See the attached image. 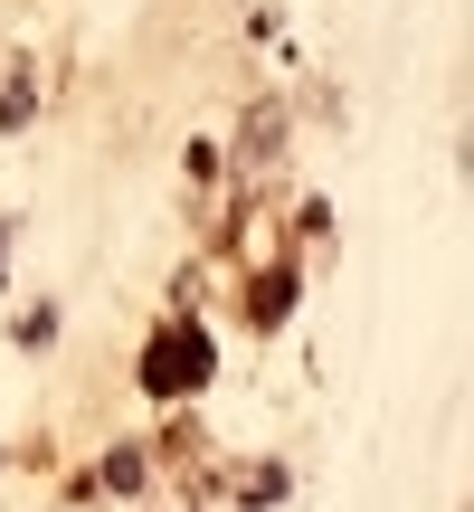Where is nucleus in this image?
Returning <instances> with one entry per match:
<instances>
[{
  "mask_svg": "<svg viewBox=\"0 0 474 512\" xmlns=\"http://www.w3.org/2000/svg\"><path fill=\"white\" fill-rule=\"evenodd\" d=\"M86 494H143V446H114V456H95Z\"/></svg>",
  "mask_w": 474,
  "mask_h": 512,
  "instance_id": "nucleus-1",
  "label": "nucleus"
},
{
  "mask_svg": "<svg viewBox=\"0 0 474 512\" xmlns=\"http://www.w3.org/2000/svg\"><path fill=\"white\" fill-rule=\"evenodd\" d=\"M0 465H10V456H0Z\"/></svg>",
  "mask_w": 474,
  "mask_h": 512,
  "instance_id": "nucleus-5",
  "label": "nucleus"
},
{
  "mask_svg": "<svg viewBox=\"0 0 474 512\" xmlns=\"http://www.w3.org/2000/svg\"><path fill=\"white\" fill-rule=\"evenodd\" d=\"M275 143H285V114H247V162H275Z\"/></svg>",
  "mask_w": 474,
  "mask_h": 512,
  "instance_id": "nucleus-3",
  "label": "nucleus"
},
{
  "mask_svg": "<svg viewBox=\"0 0 474 512\" xmlns=\"http://www.w3.org/2000/svg\"><path fill=\"white\" fill-rule=\"evenodd\" d=\"M57 342V304H29L19 313V351H48Z\"/></svg>",
  "mask_w": 474,
  "mask_h": 512,
  "instance_id": "nucleus-4",
  "label": "nucleus"
},
{
  "mask_svg": "<svg viewBox=\"0 0 474 512\" xmlns=\"http://www.w3.org/2000/svg\"><path fill=\"white\" fill-rule=\"evenodd\" d=\"M38 114V76H10V86H0V133H19Z\"/></svg>",
  "mask_w": 474,
  "mask_h": 512,
  "instance_id": "nucleus-2",
  "label": "nucleus"
}]
</instances>
